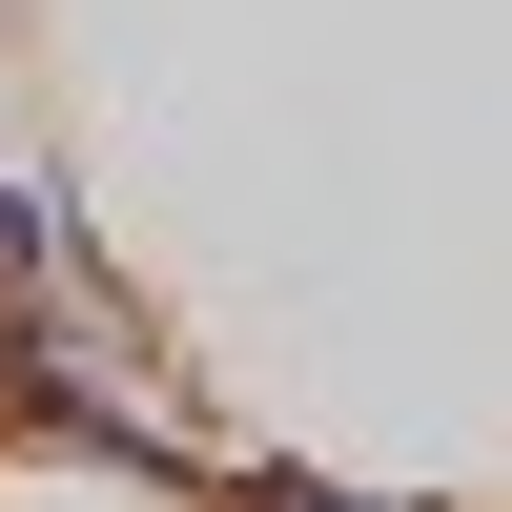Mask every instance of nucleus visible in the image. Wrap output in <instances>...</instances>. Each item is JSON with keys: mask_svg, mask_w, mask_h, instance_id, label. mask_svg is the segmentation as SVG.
Wrapping results in <instances>:
<instances>
[{"mask_svg": "<svg viewBox=\"0 0 512 512\" xmlns=\"http://www.w3.org/2000/svg\"><path fill=\"white\" fill-rule=\"evenodd\" d=\"M185 512H472V492H369V472H308V451H226V431H205Z\"/></svg>", "mask_w": 512, "mask_h": 512, "instance_id": "2", "label": "nucleus"}, {"mask_svg": "<svg viewBox=\"0 0 512 512\" xmlns=\"http://www.w3.org/2000/svg\"><path fill=\"white\" fill-rule=\"evenodd\" d=\"M0 451H21V472H103V492L185 512V472H205V410H144L123 328L82 308V287H21V308H0Z\"/></svg>", "mask_w": 512, "mask_h": 512, "instance_id": "1", "label": "nucleus"}, {"mask_svg": "<svg viewBox=\"0 0 512 512\" xmlns=\"http://www.w3.org/2000/svg\"><path fill=\"white\" fill-rule=\"evenodd\" d=\"M21 287H82V308H103V267H82V185L62 164H0V308H21ZM123 328V308H103Z\"/></svg>", "mask_w": 512, "mask_h": 512, "instance_id": "3", "label": "nucleus"}, {"mask_svg": "<svg viewBox=\"0 0 512 512\" xmlns=\"http://www.w3.org/2000/svg\"><path fill=\"white\" fill-rule=\"evenodd\" d=\"M0 41H21V0H0Z\"/></svg>", "mask_w": 512, "mask_h": 512, "instance_id": "4", "label": "nucleus"}]
</instances>
